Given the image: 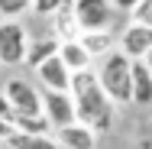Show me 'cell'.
Returning <instances> with one entry per match:
<instances>
[{"label":"cell","instance_id":"6da1fadb","mask_svg":"<svg viewBox=\"0 0 152 149\" xmlns=\"http://www.w3.org/2000/svg\"><path fill=\"white\" fill-rule=\"evenodd\" d=\"M71 97H75V107H78V123H88L97 133H107L113 126V107L117 104L100 88L97 68L71 75Z\"/></svg>","mask_w":152,"mask_h":149},{"label":"cell","instance_id":"7a4b0ae2","mask_svg":"<svg viewBox=\"0 0 152 149\" xmlns=\"http://www.w3.org/2000/svg\"><path fill=\"white\" fill-rule=\"evenodd\" d=\"M97 78L113 104H133V59H126L120 49L97 62Z\"/></svg>","mask_w":152,"mask_h":149},{"label":"cell","instance_id":"3957f363","mask_svg":"<svg viewBox=\"0 0 152 149\" xmlns=\"http://www.w3.org/2000/svg\"><path fill=\"white\" fill-rule=\"evenodd\" d=\"M32 36L20 20H0V65H26Z\"/></svg>","mask_w":152,"mask_h":149},{"label":"cell","instance_id":"277c9868","mask_svg":"<svg viewBox=\"0 0 152 149\" xmlns=\"http://www.w3.org/2000/svg\"><path fill=\"white\" fill-rule=\"evenodd\" d=\"M75 16H78L81 32H104L113 29L117 10L110 0H75Z\"/></svg>","mask_w":152,"mask_h":149},{"label":"cell","instance_id":"5b68a950","mask_svg":"<svg viewBox=\"0 0 152 149\" xmlns=\"http://www.w3.org/2000/svg\"><path fill=\"white\" fill-rule=\"evenodd\" d=\"M7 97H10V107H13V117L23 114V117H42V91H36L32 81L26 78H7Z\"/></svg>","mask_w":152,"mask_h":149},{"label":"cell","instance_id":"8992f818","mask_svg":"<svg viewBox=\"0 0 152 149\" xmlns=\"http://www.w3.org/2000/svg\"><path fill=\"white\" fill-rule=\"evenodd\" d=\"M42 114L52 123L55 133L71 126V123H78V107H75L71 91H42Z\"/></svg>","mask_w":152,"mask_h":149},{"label":"cell","instance_id":"52a82bcc","mask_svg":"<svg viewBox=\"0 0 152 149\" xmlns=\"http://www.w3.org/2000/svg\"><path fill=\"white\" fill-rule=\"evenodd\" d=\"M117 49L133 62H146V55L152 52V26H142V23L129 20L123 26V32L117 36Z\"/></svg>","mask_w":152,"mask_h":149},{"label":"cell","instance_id":"ba28073f","mask_svg":"<svg viewBox=\"0 0 152 149\" xmlns=\"http://www.w3.org/2000/svg\"><path fill=\"white\" fill-rule=\"evenodd\" d=\"M36 78H39L42 91H71V68H68L58 55L49 59V62H42V65L36 68Z\"/></svg>","mask_w":152,"mask_h":149},{"label":"cell","instance_id":"9c48e42d","mask_svg":"<svg viewBox=\"0 0 152 149\" xmlns=\"http://www.w3.org/2000/svg\"><path fill=\"white\" fill-rule=\"evenodd\" d=\"M55 139L61 149H97V130H91L88 123H71L55 133Z\"/></svg>","mask_w":152,"mask_h":149},{"label":"cell","instance_id":"30bf717a","mask_svg":"<svg viewBox=\"0 0 152 149\" xmlns=\"http://www.w3.org/2000/svg\"><path fill=\"white\" fill-rule=\"evenodd\" d=\"M52 36H58L61 42L81 39V26H78V16H75V0H71L68 7H61L58 13L52 16Z\"/></svg>","mask_w":152,"mask_h":149},{"label":"cell","instance_id":"8fae6325","mask_svg":"<svg viewBox=\"0 0 152 149\" xmlns=\"http://www.w3.org/2000/svg\"><path fill=\"white\" fill-rule=\"evenodd\" d=\"M58 49H61V39H58V36H52V32H49V36H36V39L29 42V55H26V65L36 71L42 62L55 59V55H58Z\"/></svg>","mask_w":152,"mask_h":149},{"label":"cell","instance_id":"7c38bea8","mask_svg":"<svg viewBox=\"0 0 152 149\" xmlns=\"http://www.w3.org/2000/svg\"><path fill=\"white\" fill-rule=\"evenodd\" d=\"M133 104L139 107L152 104V68L146 62H133Z\"/></svg>","mask_w":152,"mask_h":149},{"label":"cell","instance_id":"4fadbf2b","mask_svg":"<svg viewBox=\"0 0 152 149\" xmlns=\"http://www.w3.org/2000/svg\"><path fill=\"white\" fill-rule=\"evenodd\" d=\"M58 59L71 68V75H78V71H88V68H94V59L88 55V49L81 46V39H75V42H61L58 49Z\"/></svg>","mask_w":152,"mask_h":149},{"label":"cell","instance_id":"5bb4252c","mask_svg":"<svg viewBox=\"0 0 152 149\" xmlns=\"http://www.w3.org/2000/svg\"><path fill=\"white\" fill-rule=\"evenodd\" d=\"M81 46L88 49V55L91 59H107L113 49H117V36L110 29H104V32H81Z\"/></svg>","mask_w":152,"mask_h":149},{"label":"cell","instance_id":"9a60e30c","mask_svg":"<svg viewBox=\"0 0 152 149\" xmlns=\"http://www.w3.org/2000/svg\"><path fill=\"white\" fill-rule=\"evenodd\" d=\"M7 146L10 149H61V143L52 133H16Z\"/></svg>","mask_w":152,"mask_h":149},{"label":"cell","instance_id":"2e32d148","mask_svg":"<svg viewBox=\"0 0 152 149\" xmlns=\"http://www.w3.org/2000/svg\"><path fill=\"white\" fill-rule=\"evenodd\" d=\"M13 123H16V133H52V123L45 120V114L42 117H23V114H16Z\"/></svg>","mask_w":152,"mask_h":149},{"label":"cell","instance_id":"e0dca14e","mask_svg":"<svg viewBox=\"0 0 152 149\" xmlns=\"http://www.w3.org/2000/svg\"><path fill=\"white\" fill-rule=\"evenodd\" d=\"M26 10H32V0H0V16L3 20H16Z\"/></svg>","mask_w":152,"mask_h":149},{"label":"cell","instance_id":"ac0fdd59","mask_svg":"<svg viewBox=\"0 0 152 149\" xmlns=\"http://www.w3.org/2000/svg\"><path fill=\"white\" fill-rule=\"evenodd\" d=\"M68 3H71V0H32V13H36V16H49V20H52L61 7H68Z\"/></svg>","mask_w":152,"mask_h":149},{"label":"cell","instance_id":"d6986e66","mask_svg":"<svg viewBox=\"0 0 152 149\" xmlns=\"http://www.w3.org/2000/svg\"><path fill=\"white\" fill-rule=\"evenodd\" d=\"M133 23H142V26H152V0H139V7L129 13Z\"/></svg>","mask_w":152,"mask_h":149},{"label":"cell","instance_id":"ffe728a7","mask_svg":"<svg viewBox=\"0 0 152 149\" xmlns=\"http://www.w3.org/2000/svg\"><path fill=\"white\" fill-rule=\"evenodd\" d=\"M13 136H16V123H13V120H3V117H0V143H10Z\"/></svg>","mask_w":152,"mask_h":149},{"label":"cell","instance_id":"44dd1931","mask_svg":"<svg viewBox=\"0 0 152 149\" xmlns=\"http://www.w3.org/2000/svg\"><path fill=\"white\" fill-rule=\"evenodd\" d=\"M0 117H3V120H13V107H10V97H7L3 88H0Z\"/></svg>","mask_w":152,"mask_h":149},{"label":"cell","instance_id":"7402d4cb","mask_svg":"<svg viewBox=\"0 0 152 149\" xmlns=\"http://www.w3.org/2000/svg\"><path fill=\"white\" fill-rule=\"evenodd\" d=\"M110 3H113L117 13H133V10L139 7V0H110Z\"/></svg>","mask_w":152,"mask_h":149},{"label":"cell","instance_id":"603a6c76","mask_svg":"<svg viewBox=\"0 0 152 149\" xmlns=\"http://www.w3.org/2000/svg\"><path fill=\"white\" fill-rule=\"evenodd\" d=\"M133 149H152V139H139V143H136Z\"/></svg>","mask_w":152,"mask_h":149},{"label":"cell","instance_id":"cb8c5ba5","mask_svg":"<svg viewBox=\"0 0 152 149\" xmlns=\"http://www.w3.org/2000/svg\"><path fill=\"white\" fill-rule=\"evenodd\" d=\"M146 65H149V68H152V52H149V55H146Z\"/></svg>","mask_w":152,"mask_h":149}]
</instances>
